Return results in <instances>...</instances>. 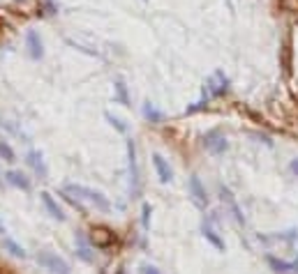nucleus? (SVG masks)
<instances>
[{"instance_id":"obj_13","label":"nucleus","mask_w":298,"mask_h":274,"mask_svg":"<svg viewBox=\"0 0 298 274\" xmlns=\"http://www.w3.org/2000/svg\"><path fill=\"white\" fill-rule=\"evenodd\" d=\"M40 198H42V203H44V208H46V212H49L53 219H58V221H65V215H63V210H61V205L56 203V198L49 194V191H42L40 194Z\"/></svg>"},{"instance_id":"obj_1","label":"nucleus","mask_w":298,"mask_h":274,"mask_svg":"<svg viewBox=\"0 0 298 274\" xmlns=\"http://www.w3.org/2000/svg\"><path fill=\"white\" fill-rule=\"evenodd\" d=\"M65 191L67 194H74V196H79V198H83V200H88L91 205H95L97 210H111V203H109V198H106L102 191H95V189H91V187H83V185H65Z\"/></svg>"},{"instance_id":"obj_24","label":"nucleus","mask_w":298,"mask_h":274,"mask_svg":"<svg viewBox=\"0 0 298 274\" xmlns=\"http://www.w3.org/2000/svg\"><path fill=\"white\" fill-rule=\"evenodd\" d=\"M206 106H208V99L206 101H197V104H192V106H187V109H185V113L187 115H192V113H197V111H201V109H206Z\"/></svg>"},{"instance_id":"obj_16","label":"nucleus","mask_w":298,"mask_h":274,"mask_svg":"<svg viewBox=\"0 0 298 274\" xmlns=\"http://www.w3.org/2000/svg\"><path fill=\"white\" fill-rule=\"evenodd\" d=\"M143 118H146L148 122H153V125H160L162 120H164V113H162L160 109H155V104L146 101V104H143Z\"/></svg>"},{"instance_id":"obj_11","label":"nucleus","mask_w":298,"mask_h":274,"mask_svg":"<svg viewBox=\"0 0 298 274\" xmlns=\"http://www.w3.org/2000/svg\"><path fill=\"white\" fill-rule=\"evenodd\" d=\"M25 164L31 166V168L35 170V175H40L42 180L49 178V168H46V164H44V157H42V152H37V150H31V152L25 155Z\"/></svg>"},{"instance_id":"obj_19","label":"nucleus","mask_w":298,"mask_h":274,"mask_svg":"<svg viewBox=\"0 0 298 274\" xmlns=\"http://www.w3.org/2000/svg\"><path fill=\"white\" fill-rule=\"evenodd\" d=\"M3 247H5V249L10 251L14 258H25V256H28V251H25L23 247L19 245V242H14L12 237H5V239H3Z\"/></svg>"},{"instance_id":"obj_15","label":"nucleus","mask_w":298,"mask_h":274,"mask_svg":"<svg viewBox=\"0 0 298 274\" xmlns=\"http://www.w3.org/2000/svg\"><path fill=\"white\" fill-rule=\"evenodd\" d=\"M201 233H203V237H206L208 242H211V245L215 247V249H218V251H224V239L220 237V235H218V230H215V228L211 226V221H203Z\"/></svg>"},{"instance_id":"obj_27","label":"nucleus","mask_w":298,"mask_h":274,"mask_svg":"<svg viewBox=\"0 0 298 274\" xmlns=\"http://www.w3.org/2000/svg\"><path fill=\"white\" fill-rule=\"evenodd\" d=\"M289 168H291V173H293V175H298V159H291Z\"/></svg>"},{"instance_id":"obj_6","label":"nucleus","mask_w":298,"mask_h":274,"mask_svg":"<svg viewBox=\"0 0 298 274\" xmlns=\"http://www.w3.org/2000/svg\"><path fill=\"white\" fill-rule=\"evenodd\" d=\"M187 191H190V198H192V203L197 205L199 210H206L208 208V194L206 189H203L201 180H199V175H190V182H187Z\"/></svg>"},{"instance_id":"obj_17","label":"nucleus","mask_w":298,"mask_h":274,"mask_svg":"<svg viewBox=\"0 0 298 274\" xmlns=\"http://www.w3.org/2000/svg\"><path fill=\"white\" fill-rule=\"evenodd\" d=\"M76 256L86 263H93V254H91V247H88L86 237L83 235H76Z\"/></svg>"},{"instance_id":"obj_25","label":"nucleus","mask_w":298,"mask_h":274,"mask_svg":"<svg viewBox=\"0 0 298 274\" xmlns=\"http://www.w3.org/2000/svg\"><path fill=\"white\" fill-rule=\"evenodd\" d=\"M141 274H160V269H157L155 265H143V267H141Z\"/></svg>"},{"instance_id":"obj_22","label":"nucleus","mask_w":298,"mask_h":274,"mask_svg":"<svg viewBox=\"0 0 298 274\" xmlns=\"http://www.w3.org/2000/svg\"><path fill=\"white\" fill-rule=\"evenodd\" d=\"M0 159L3 161H14L16 155H14V150H12L10 143H5V141H0Z\"/></svg>"},{"instance_id":"obj_2","label":"nucleus","mask_w":298,"mask_h":274,"mask_svg":"<svg viewBox=\"0 0 298 274\" xmlns=\"http://www.w3.org/2000/svg\"><path fill=\"white\" fill-rule=\"evenodd\" d=\"M37 263L44 269H49L51 274H70V265H67L58 254H53V251H42V254H37Z\"/></svg>"},{"instance_id":"obj_12","label":"nucleus","mask_w":298,"mask_h":274,"mask_svg":"<svg viewBox=\"0 0 298 274\" xmlns=\"http://www.w3.org/2000/svg\"><path fill=\"white\" fill-rule=\"evenodd\" d=\"M153 166H155V173H157V178H160L162 185L171 182L173 170H171V166L167 164V159H164V157H162L160 152H155V155H153Z\"/></svg>"},{"instance_id":"obj_14","label":"nucleus","mask_w":298,"mask_h":274,"mask_svg":"<svg viewBox=\"0 0 298 274\" xmlns=\"http://www.w3.org/2000/svg\"><path fill=\"white\" fill-rule=\"evenodd\" d=\"M5 180H7V185L16 187V189H23V191L31 189V180L25 178V173H21V170H16V168L7 170V173H5Z\"/></svg>"},{"instance_id":"obj_7","label":"nucleus","mask_w":298,"mask_h":274,"mask_svg":"<svg viewBox=\"0 0 298 274\" xmlns=\"http://www.w3.org/2000/svg\"><path fill=\"white\" fill-rule=\"evenodd\" d=\"M220 198H222V203L229 208V212H231V217L238 221L241 226H245V217H243V210H241V205H238V200H236V196L231 194V189L229 187H220Z\"/></svg>"},{"instance_id":"obj_8","label":"nucleus","mask_w":298,"mask_h":274,"mask_svg":"<svg viewBox=\"0 0 298 274\" xmlns=\"http://www.w3.org/2000/svg\"><path fill=\"white\" fill-rule=\"evenodd\" d=\"M91 242L97 249H106V247H111L116 242V235H113L111 228H106V226H97V228H93Z\"/></svg>"},{"instance_id":"obj_23","label":"nucleus","mask_w":298,"mask_h":274,"mask_svg":"<svg viewBox=\"0 0 298 274\" xmlns=\"http://www.w3.org/2000/svg\"><path fill=\"white\" fill-rule=\"evenodd\" d=\"M141 226L143 230H148V226H151V205L148 203L141 205Z\"/></svg>"},{"instance_id":"obj_9","label":"nucleus","mask_w":298,"mask_h":274,"mask_svg":"<svg viewBox=\"0 0 298 274\" xmlns=\"http://www.w3.org/2000/svg\"><path fill=\"white\" fill-rule=\"evenodd\" d=\"M25 46H28V55H31L33 60L44 58V42H42L37 30H28V32H25Z\"/></svg>"},{"instance_id":"obj_18","label":"nucleus","mask_w":298,"mask_h":274,"mask_svg":"<svg viewBox=\"0 0 298 274\" xmlns=\"http://www.w3.org/2000/svg\"><path fill=\"white\" fill-rule=\"evenodd\" d=\"M113 90H116V101L123 106H130V92H127V85L123 79H116L113 83Z\"/></svg>"},{"instance_id":"obj_20","label":"nucleus","mask_w":298,"mask_h":274,"mask_svg":"<svg viewBox=\"0 0 298 274\" xmlns=\"http://www.w3.org/2000/svg\"><path fill=\"white\" fill-rule=\"evenodd\" d=\"M259 239H263V242H268V239H282V242H289V245H291V242H296L298 239V230L296 228H291V230H284V233H278V235H271V237H261V235H259Z\"/></svg>"},{"instance_id":"obj_28","label":"nucleus","mask_w":298,"mask_h":274,"mask_svg":"<svg viewBox=\"0 0 298 274\" xmlns=\"http://www.w3.org/2000/svg\"><path fill=\"white\" fill-rule=\"evenodd\" d=\"M5 233V224H3V221H0V235Z\"/></svg>"},{"instance_id":"obj_5","label":"nucleus","mask_w":298,"mask_h":274,"mask_svg":"<svg viewBox=\"0 0 298 274\" xmlns=\"http://www.w3.org/2000/svg\"><path fill=\"white\" fill-rule=\"evenodd\" d=\"M206 90H208V97H222L224 92L229 90V79L222 70L213 72L206 81Z\"/></svg>"},{"instance_id":"obj_10","label":"nucleus","mask_w":298,"mask_h":274,"mask_svg":"<svg viewBox=\"0 0 298 274\" xmlns=\"http://www.w3.org/2000/svg\"><path fill=\"white\" fill-rule=\"evenodd\" d=\"M266 263L278 274H289V272L298 274V258L296 260H282V258H275V256H266Z\"/></svg>"},{"instance_id":"obj_21","label":"nucleus","mask_w":298,"mask_h":274,"mask_svg":"<svg viewBox=\"0 0 298 274\" xmlns=\"http://www.w3.org/2000/svg\"><path fill=\"white\" fill-rule=\"evenodd\" d=\"M104 118H106V122H109V125H111L116 131H121V134H125V131H127V125H125V122H123L121 118H116V115H111L109 111L104 113Z\"/></svg>"},{"instance_id":"obj_3","label":"nucleus","mask_w":298,"mask_h":274,"mask_svg":"<svg viewBox=\"0 0 298 274\" xmlns=\"http://www.w3.org/2000/svg\"><path fill=\"white\" fill-rule=\"evenodd\" d=\"M203 148H206L211 155L220 157L229 150V141L220 129H211V131H206V136H203Z\"/></svg>"},{"instance_id":"obj_26","label":"nucleus","mask_w":298,"mask_h":274,"mask_svg":"<svg viewBox=\"0 0 298 274\" xmlns=\"http://www.w3.org/2000/svg\"><path fill=\"white\" fill-rule=\"evenodd\" d=\"M44 7H46V14H56V12H58L56 3H51V0H46V3H44Z\"/></svg>"},{"instance_id":"obj_4","label":"nucleus","mask_w":298,"mask_h":274,"mask_svg":"<svg viewBox=\"0 0 298 274\" xmlns=\"http://www.w3.org/2000/svg\"><path fill=\"white\" fill-rule=\"evenodd\" d=\"M127 159H130V187H132V194L134 198L139 196L141 191V178H139V161H137V145L134 141H127Z\"/></svg>"}]
</instances>
